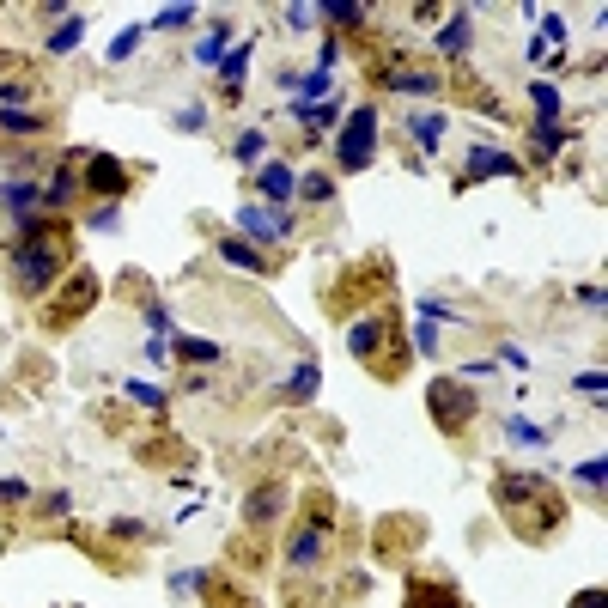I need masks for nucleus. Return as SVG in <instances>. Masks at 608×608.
<instances>
[{"label": "nucleus", "instance_id": "obj_1", "mask_svg": "<svg viewBox=\"0 0 608 608\" xmlns=\"http://www.w3.org/2000/svg\"><path fill=\"white\" fill-rule=\"evenodd\" d=\"M493 505H499V517H505V529L517 542H529V548H542V542H554L560 529H566V499H560V487L542 475V469H499L493 475Z\"/></svg>", "mask_w": 608, "mask_h": 608}, {"label": "nucleus", "instance_id": "obj_2", "mask_svg": "<svg viewBox=\"0 0 608 608\" xmlns=\"http://www.w3.org/2000/svg\"><path fill=\"white\" fill-rule=\"evenodd\" d=\"M67 268H73V238H67L61 219L49 225V232H37V238H13L7 244V280H13L19 298H49Z\"/></svg>", "mask_w": 608, "mask_h": 608}, {"label": "nucleus", "instance_id": "obj_3", "mask_svg": "<svg viewBox=\"0 0 608 608\" xmlns=\"http://www.w3.org/2000/svg\"><path fill=\"white\" fill-rule=\"evenodd\" d=\"M347 353L371 365V377H396L408 371V341H402V317H396V298L371 304V311L347 317Z\"/></svg>", "mask_w": 608, "mask_h": 608}, {"label": "nucleus", "instance_id": "obj_4", "mask_svg": "<svg viewBox=\"0 0 608 608\" xmlns=\"http://www.w3.org/2000/svg\"><path fill=\"white\" fill-rule=\"evenodd\" d=\"M384 298H396V268L390 262H359L329 286V311L341 323V317H359V311H371V304H384Z\"/></svg>", "mask_w": 608, "mask_h": 608}, {"label": "nucleus", "instance_id": "obj_5", "mask_svg": "<svg viewBox=\"0 0 608 608\" xmlns=\"http://www.w3.org/2000/svg\"><path fill=\"white\" fill-rule=\"evenodd\" d=\"M98 298H104L98 268H80V262H73V268L61 274V286L43 298V329H73L80 317H92V311H98Z\"/></svg>", "mask_w": 608, "mask_h": 608}, {"label": "nucleus", "instance_id": "obj_6", "mask_svg": "<svg viewBox=\"0 0 608 608\" xmlns=\"http://www.w3.org/2000/svg\"><path fill=\"white\" fill-rule=\"evenodd\" d=\"M426 408H432V426H438L450 444H463L469 426L481 420V396H475V384H463V377H432Z\"/></svg>", "mask_w": 608, "mask_h": 608}, {"label": "nucleus", "instance_id": "obj_7", "mask_svg": "<svg viewBox=\"0 0 608 608\" xmlns=\"http://www.w3.org/2000/svg\"><path fill=\"white\" fill-rule=\"evenodd\" d=\"M335 536H341V529H329V523L292 517V536H286V578H298V584L323 578V566H329V554H335Z\"/></svg>", "mask_w": 608, "mask_h": 608}, {"label": "nucleus", "instance_id": "obj_8", "mask_svg": "<svg viewBox=\"0 0 608 608\" xmlns=\"http://www.w3.org/2000/svg\"><path fill=\"white\" fill-rule=\"evenodd\" d=\"M377 128H384L377 104L347 110V122H341V134H335V171H341V177H353V171H371V165H377Z\"/></svg>", "mask_w": 608, "mask_h": 608}, {"label": "nucleus", "instance_id": "obj_9", "mask_svg": "<svg viewBox=\"0 0 608 608\" xmlns=\"http://www.w3.org/2000/svg\"><path fill=\"white\" fill-rule=\"evenodd\" d=\"M80 189L98 201H122L134 189V171L116 159V152H80Z\"/></svg>", "mask_w": 608, "mask_h": 608}, {"label": "nucleus", "instance_id": "obj_10", "mask_svg": "<svg viewBox=\"0 0 608 608\" xmlns=\"http://www.w3.org/2000/svg\"><path fill=\"white\" fill-rule=\"evenodd\" d=\"M371 80H377V92H402V98H438L444 92V73L426 61H384Z\"/></svg>", "mask_w": 608, "mask_h": 608}, {"label": "nucleus", "instance_id": "obj_11", "mask_svg": "<svg viewBox=\"0 0 608 608\" xmlns=\"http://www.w3.org/2000/svg\"><path fill=\"white\" fill-rule=\"evenodd\" d=\"M292 505V487L280 481V475H268V481H256L250 487V499H244V523H250V536H262V529H274V517Z\"/></svg>", "mask_w": 608, "mask_h": 608}, {"label": "nucleus", "instance_id": "obj_12", "mask_svg": "<svg viewBox=\"0 0 608 608\" xmlns=\"http://www.w3.org/2000/svg\"><path fill=\"white\" fill-rule=\"evenodd\" d=\"M238 232H244V244H274V238H292V213L262 207V201H244V207H238Z\"/></svg>", "mask_w": 608, "mask_h": 608}, {"label": "nucleus", "instance_id": "obj_13", "mask_svg": "<svg viewBox=\"0 0 608 608\" xmlns=\"http://www.w3.org/2000/svg\"><path fill=\"white\" fill-rule=\"evenodd\" d=\"M402 608H469V602H463V590H456L450 578L414 572V578H408V596H402Z\"/></svg>", "mask_w": 608, "mask_h": 608}, {"label": "nucleus", "instance_id": "obj_14", "mask_svg": "<svg viewBox=\"0 0 608 608\" xmlns=\"http://www.w3.org/2000/svg\"><path fill=\"white\" fill-rule=\"evenodd\" d=\"M487 177H523V159H511V152L499 146H469V159H463V183H487Z\"/></svg>", "mask_w": 608, "mask_h": 608}, {"label": "nucleus", "instance_id": "obj_15", "mask_svg": "<svg viewBox=\"0 0 608 608\" xmlns=\"http://www.w3.org/2000/svg\"><path fill=\"white\" fill-rule=\"evenodd\" d=\"M420 542H426V523L420 517H384V523H377V554H384V560L414 554Z\"/></svg>", "mask_w": 608, "mask_h": 608}, {"label": "nucleus", "instance_id": "obj_16", "mask_svg": "<svg viewBox=\"0 0 608 608\" xmlns=\"http://www.w3.org/2000/svg\"><path fill=\"white\" fill-rule=\"evenodd\" d=\"M256 189H262V207H292V195H298V171L292 165H280V159H268L262 171H256Z\"/></svg>", "mask_w": 608, "mask_h": 608}, {"label": "nucleus", "instance_id": "obj_17", "mask_svg": "<svg viewBox=\"0 0 608 608\" xmlns=\"http://www.w3.org/2000/svg\"><path fill=\"white\" fill-rule=\"evenodd\" d=\"M73 195H80V152H67V159L43 177V207H49V213H61Z\"/></svg>", "mask_w": 608, "mask_h": 608}, {"label": "nucleus", "instance_id": "obj_18", "mask_svg": "<svg viewBox=\"0 0 608 608\" xmlns=\"http://www.w3.org/2000/svg\"><path fill=\"white\" fill-rule=\"evenodd\" d=\"M0 207H13V219L19 213H49L43 207V177H7L0 183Z\"/></svg>", "mask_w": 608, "mask_h": 608}, {"label": "nucleus", "instance_id": "obj_19", "mask_svg": "<svg viewBox=\"0 0 608 608\" xmlns=\"http://www.w3.org/2000/svg\"><path fill=\"white\" fill-rule=\"evenodd\" d=\"M201 602H207V608H256V602H250V590H244L238 578H225V572H207Z\"/></svg>", "mask_w": 608, "mask_h": 608}, {"label": "nucleus", "instance_id": "obj_20", "mask_svg": "<svg viewBox=\"0 0 608 608\" xmlns=\"http://www.w3.org/2000/svg\"><path fill=\"white\" fill-rule=\"evenodd\" d=\"M469 43H475V19H469V13H450V19H444V31H438V55L463 61V55H469Z\"/></svg>", "mask_w": 608, "mask_h": 608}, {"label": "nucleus", "instance_id": "obj_21", "mask_svg": "<svg viewBox=\"0 0 608 608\" xmlns=\"http://www.w3.org/2000/svg\"><path fill=\"white\" fill-rule=\"evenodd\" d=\"M566 140H578V134H572V128H560V122H529V159H536V165H542V159H554V152H560Z\"/></svg>", "mask_w": 608, "mask_h": 608}, {"label": "nucleus", "instance_id": "obj_22", "mask_svg": "<svg viewBox=\"0 0 608 608\" xmlns=\"http://www.w3.org/2000/svg\"><path fill=\"white\" fill-rule=\"evenodd\" d=\"M408 134H414V146H420V152H438V146H444V134H450V122H444L438 110H414V116H408Z\"/></svg>", "mask_w": 608, "mask_h": 608}, {"label": "nucleus", "instance_id": "obj_23", "mask_svg": "<svg viewBox=\"0 0 608 608\" xmlns=\"http://www.w3.org/2000/svg\"><path fill=\"white\" fill-rule=\"evenodd\" d=\"M219 262H232V268H244V274H274L268 256H262L256 244H244V238H219Z\"/></svg>", "mask_w": 608, "mask_h": 608}, {"label": "nucleus", "instance_id": "obj_24", "mask_svg": "<svg viewBox=\"0 0 608 608\" xmlns=\"http://www.w3.org/2000/svg\"><path fill=\"white\" fill-rule=\"evenodd\" d=\"M292 116L304 122V134H323V128L341 122V104H335V98H323V104H292Z\"/></svg>", "mask_w": 608, "mask_h": 608}, {"label": "nucleus", "instance_id": "obj_25", "mask_svg": "<svg viewBox=\"0 0 608 608\" xmlns=\"http://www.w3.org/2000/svg\"><path fill=\"white\" fill-rule=\"evenodd\" d=\"M0 134H13V140L49 134V116H37V110H0Z\"/></svg>", "mask_w": 608, "mask_h": 608}, {"label": "nucleus", "instance_id": "obj_26", "mask_svg": "<svg viewBox=\"0 0 608 608\" xmlns=\"http://www.w3.org/2000/svg\"><path fill=\"white\" fill-rule=\"evenodd\" d=\"M317 384H323V371H317L311 359H304V365L286 377V402H311V396H317Z\"/></svg>", "mask_w": 608, "mask_h": 608}, {"label": "nucleus", "instance_id": "obj_27", "mask_svg": "<svg viewBox=\"0 0 608 608\" xmlns=\"http://www.w3.org/2000/svg\"><path fill=\"white\" fill-rule=\"evenodd\" d=\"M80 37H86V13H67V19L55 25V37H49V55H67V49H80Z\"/></svg>", "mask_w": 608, "mask_h": 608}, {"label": "nucleus", "instance_id": "obj_28", "mask_svg": "<svg viewBox=\"0 0 608 608\" xmlns=\"http://www.w3.org/2000/svg\"><path fill=\"white\" fill-rule=\"evenodd\" d=\"M177 353H183L189 365H195V359H201V365H225V347H219V341H201V335H177Z\"/></svg>", "mask_w": 608, "mask_h": 608}, {"label": "nucleus", "instance_id": "obj_29", "mask_svg": "<svg viewBox=\"0 0 608 608\" xmlns=\"http://www.w3.org/2000/svg\"><path fill=\"white\" fill-rule=\"evenodd\" d=\"M219 80H225V92H238L250 80V37H244V49H232V55L219 61Z\"/></svg>", "mask_w": 608, "mask_h": 608}, {"label": "nucleus", "instance_id": "obj_30", "mask_svg": "<svg viewBox=\"0 0 608 608\" xmlns=\"http://www.w3.org/2000/svg\"><path fill=\"white\" fill-rule=\"evenodd\" d=\"M225 55H232V25L219 19V25H213L201 43H195V61H225Z\"/></svg>", "mask_w": 608, "mask_h": 608}, {"label": "nucleus", "instance_id": "obj_31", "mask_svg": "<svg viewBox=\"0 0 608 608\" xmlns=\"http://www.w3.org/2000/svg\"><path fill=\"white\" fill-rule=\"evenodd\" d=\"M329 92H335V80H329L323 67H311V73H304V80H298V98H292V104H323Z\"/></svg>", "mask_w": 608, "mask_h": 608}, {"label": "nucleus", "instance_id": "obj_32", "mask_svg": "<svg viewBox=\"0 0 608 608\" xmlns=\"http://www.w3.org/2000/svg\"><path fill=\"white\" fill-rule=\"evenodd\" d=\"M323 19H329L335 31H365L371 7H353V0H347V7H341V0H335V7H323Z\"/></svg>", "mask_w": 608, "mask_h": 608}, {"label": "nucleus", "instance_id": "obj_33", "mask_svg": "<svg viewBox=\"0 0 608 608\" xmlns=\"http://www.w3.org/2000/svg\"><path fill=\"white\" fill-rule=\"evenodd\" d=\"M529 104L542 110V122H554V116H560V92H554L548 80H529Z\"/></svg>", "mask_w": 608, "mask_h": 608}, {"label": "nucleus", "instance_id": "obj_34", "mask_svg": "<svg viewBox=\"0 0 608 608\" xmlns=\"http://www.w3.org/2000/svg\"><path fill=\"white\" fill-rule=\"evenodd\" d=\"M298 195H304V201H329V195H335V177H329V171L298 177Z\"/></svg>", "mask_w": 608, "mask_h": 608}, {"label": "nucleus", "instance_id": "obj_35", "mask_svg": "<svg viewBox=\"0 0 608 608\" xmlns=\"http://www.w3.org/2000/svg\"><path fill=\"white\" fill-rule=\"evenodd\" d=\"M262 146H268L262 128H244V134H238V165H256V159H262Z\"/></svg>", "mask_w": 608, "mask_h": 608}, {"label": "nucleus", "instance_id": "obj_36", "mask_svg": "<svg viewBox=\"0 0 608 608\" xmlns=\"http://www.w3.org/2000/svg\"><path fill=\"white\" fill-rule=\"evenodd\" d=\"M128 402H134V408H152V414H165V390H152V384H128Z\"/></svg>", "mask_w": 608, "mask_h": 608}, {"label": "nucleus", "instance_id": "obj_37", "mask_svg": "<svg viewBox=\"0 0 608 608\" xmlns=\"http://www.w3.org/2000/svg\"><path fill=\"white\" fill-rule=\"evenodd\" d=\"M183 25H195V7H165L152 19V31H183Z\"/></svg>", "mask_w": 608, "mask_h": 608}, {"label": "nucleus", "instance_id": "obj_38", "mask_svg": "<svg viewBox=\"0 0 608 608\" xmlns=\"http://www.w3.org/2000/svg\"><path fill=\"white\" fill-rule=\"evenodd\" d=\"M171 122H177L183 134H201V128H207V104H183V110H177Z\"/></svg>", "mask_w": 608, "mask_h": 608}, {"label": "nucleus", "instance_id": "obj_39", "mask_svg": "<svg viewBox=\"0 0 608 608\" xmlns=\"http://www.w3.org/2000/svg\"><path fill=\"white\" fill-rule=\"evenodd\" d=\"M602 481H608V469H602V456H590V463H578V487L602 493Z\"/></svg>", "mask_w": 608, "mask_h": 608}, {"label": "nucleus", "instance_id": "obj_40", "mask_svg": "<svg viewBox=\"0 0 608 608\" xmlns=\"http://www.w3.org/2000/svg\"><path fill=\"white\" fill-rule=\"evenodd\" d=\"M140 31H146V25H128V31H116V43H110V61H128V55H134V43H140Z\"/></svg>", "mask_w": 608, "mask_h": 608}, {"label": "nucleus", "instance_id": "obj_41", "mask_svg": "<svg viewBox=\"0 0 608 608\" xmlns=\"http://www.w3.org/2000/svg\"><path fill=\"white\" fill-rule=\"evenodd\" d=\"M86 225H98V232H116V225H122V213H116V201H98Z\"/></svg>", "mask_w": 608, "mask_h": 608}, {"label": "nucleus", "instance_id": "obj_42", "mask_svg": "<svg viewBox=\"0 0 608 608\" xmlns=\"http://www.w3.org/2000/svg\"><path fill=\"white\" fill-rule=\"evenodd\" d=\"M505 432H511L517 444H548V432H542V426H529V420H505Z\"/></svg>", "mask_w": 608, "mask_h": 608}, {"label": "nucleus", "instance_id": "obj_43", "mask_svg": "<svg viewBox=\"0 0 608 608\" xmlns=\"http://www.w3.org/2000/svg\"><path fill=\"white\" fill-rule=\"evenodd\" d=\"M37 493L25 487V481H0V505H31Z\"/></svg>", "mask_w": 608, "mask_h": 608}, {"label": "nucleus", "instance_id": "obj_44", "mask_svg": "<svg viewBox=\"0 0 608 608\" xmlns=\"http://www.w3.org/2000/svg\"><path fill=\"white\" fill-rule=\"evenodd\" d=\"M572 608H608V590H602V584H590V590H578V596H572Z\"/></svg>", "mask_w": 608, "mask_h": 608}, {"label": "nucleus", "instance_id": "obj_45", "mask_svg": "<svg viewBox=\"0 0 608 608\" xmlns=\"http://www.w3.org/2000/svg\"><path fill=\"white\" fill-rule=\"evenodd\" d=\"M414 341H420V353H426V359H432V353H438V323H432V317H426V323H420V335H414Z\"/></svg>", "mask_w": 608, "mask_h": 608}, {"label": "nucleus", "instance_id": "obj_46", "mask_svg": "<svg viewBox=\"0 0 608 608\" xmlns=\"http://www.w3.org/2000/svg\"><path fill=\"white\" fill-rule=\"evenodd\" d=\"M31 98V86H19V80H0V104H25Z\"/></svg>", "mask_w": 608, "mask_h": 608}, {"label": "nucleus", "instance_id": "obj_47", "mask_svg": "<svg viewBox=\"0 0 608 608\" xmlns=\"http://www.w3.org/2000/svg\"><path fill=\"white\" fill-rule=\"evenodd\" d=\"M146 329H152V335H165V329H171V317H165V304H146Z\"/></svg>", "mask_w": 608, "mask_h": 608}, {"label": "nucleus", "instance_id": "obj_48", "mask_svg": "<svg viewBox=\"0 0 608 608\" xmlns=\"http://www.w3.org/2000/svg\"><path fill=\"white\" fill-rule=\"evenodd\" d=\"M37 511H49V517H67V493H43V499H37Z\"/></svg>", "mask_w": 608, "mask_h": 608}, {"label": "nucleus", "instance_id": "obj_49", "mask_svg": "<svg viewBox=\"0 0 608 608\" xmlns=\"http://www.w3.org/2000/svg\"><path fill=\"white\" fill-rule=\"evenodd\" d=\"M311 19H317L311 7H286V25H292V31H311Z\"/></svg>", "mask_w": 608, "mask_h": 608}, {"label": "nucleus", "instance_id": "obj_50", "mask_svg": "<svg viewBox=\"0 0 608 608\" xmlns=\"http://www.w3.org/2000/svg\"><path fill=\"white\" fill-rule=\"evenodd\" d=\"M475 377H493V359H469L463 365V384H475Z\"/></svg>", "mask_w": 608, "mask_h": 608}, {"label": "nucleus", "instance_id": "obj_51", "mask_svg": "<svg viewBox=\"0 0 608 608\" xmlns=\"http://www.w3.org/2000/svg\"><path fill=\"white\" fill-rule=\"evenodd\" d=\"M19 67V55H7V49H0V73H13Z\"/></svg>", "mask_w": 608, "mask_h": 608}]
</instances>
